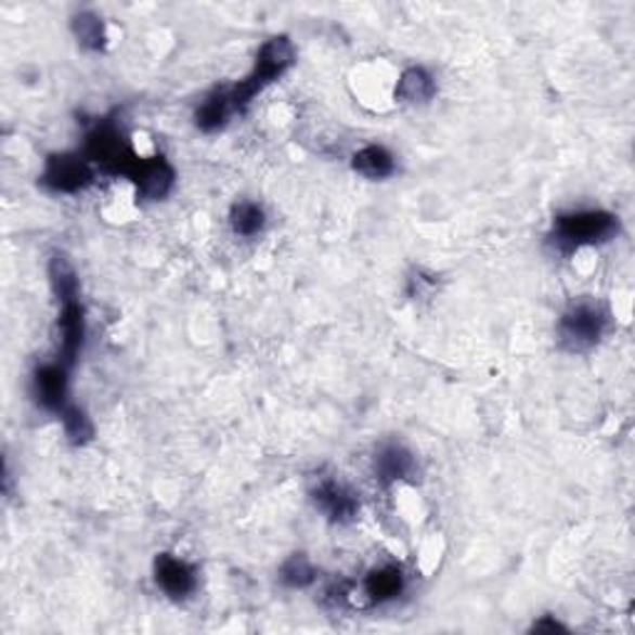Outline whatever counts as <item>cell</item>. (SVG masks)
Returning a JSON list of instances; mask_svg holds the SVG:
<instances>
[{"label":"cell","mask_w":635,"mask_h":635,"mask_svg":"<svg viewBox=\"0 0 635 635\" xmlns=\"http://www.w3.org/2000/svg\"><path fill=\"white\" fill-rule=\"evenodd\" d=\"M296 63V46L288 36L269 38L261 46L259 55H256L254 70L248 73L242 82L226 85V88H217L211 94H206V100L196 109V127L202 132L211 134L224 130L226 122L236 113L251 105L256 94L263 92L271 82L281 80L290 67Z\"/></svg>","instance_id":"obj_1"},{"label":"cell","mask_w":635,"mask_h":635,"mask_svg":"<svg viewBox=\"0 0 635 635\" xmlns=\"http://www.w3.org/2000/svg\"><path fill=\"white\" fill-rule=\"evenodd\" d=\"M618 234V217L604 209L561 213L554 221L552 242L559 251H579L583 246L606 244Z\"/></svg>","instance_id":"obj_2"},{"label":"cell","mask_w":635,"mask_h":635,"mask_svg":"<svg viewBox=\"0 0 635 635\" xmlns=\"http://www.w3.org/2000/svg\"><path fill=\"white\" fill-rule=\"evenodd\" d=\"M608 331V313L606 308L596 303V300L581 298L566 308L556 325L559 333L561 348L571 350V353H586L594 346H598L600 338Z\"/></svg>","instance_id":"obj_3"},{"label":"cell","mask_w":635,"mask_h":635,"mask_svg":"<svg viewBox=\"0 0 635 635\" xmlns=\"http://www.w3.org/2000/svg\"><path fill=\"white\" fill-rule=\"evenodd\" d=\"M85 159L92 165H100L109 174H125V169L134 159V150L130 140H127L122 127L115 119H100L85 137Z\"/></svg>","instance_id":"obj_4"},{"label":"cell","mask_w":635,"mask_h":635,"mask_svg":"<svg viewBox=\"0 0 635 635\" xmlns=\"http://www.w3.org/2000/svg\"><path fill=\"white\" fill-rule=\"evenodd\" d=\"M94 182L92 161L85 154H50L46 169L40 174V184L55 194H77Z\"/></svg>","instance_id":"obj_5"},{"label":"cell","mask_w":635,"mask_h":635,"mask_svg":"<svg viewBox=\"0 0 635 635\" xmlns=\"http://www.w3.org/2000/svg\"><path fill=\"white\" fill-rule=\"evenodd\" d=\"M122 177L130 179L137 186V196H142L144 202L167 199L177 184V171L161 154H154V157L134 154V159L127 165Z\"/></svg>","instance_id":"obj_6"},{"label":"cell","mask_w":635,"mask_h":635,"mask_svg":"<svg viewBox=\"0 0 635 635\" xmlns=\"http://www.w3.org/2000/svg\"><path fill=\"white\" fill-rule=\"evenodd\" d=\"M57 331H60V350L57 363H63L67 371L77 365V358L82 353L85 336H88V325H85V306L80 298L60 300V315H57Z\"/></svg>","instance_id":"obj_7"},{"label":"cell","mask_w":635,"mask_h":635,"mask_svg":"<svg viewBox=\"0 0 635 635\" xmlns=\"http://www.w3.org/2000/svg\"><path fill=\"white\" fill-rule=\"evenodd\" d=\"M33 394H36L38 405L60 417L63 412L73 405L70 402V371L63 363H48L40 365L36 375H33Z\"/></svg>","instance_id":"obj_8"},{"label":"cell","mask_w":635,"mask_h":635,"mask_svg":"<svg viewBox=\"0 0 635 635\" xmlns=\"http://www.w3.org/2000/svg\"><path fill=\"white\" fill-rule=\"evenodd\" d=\"M154 581L169 598L182 600L196 591V569L174 554H159L154 559Z\"/></svg>","instance_id":"obj_9"},{"label":"cell","mask_w":635,"mask_h":635,"mask_svg":"<svg viewBox=\"0 0 635 635\" xmlns=\"http://www.w3.org/2000/svg\"><path fill=\"white\" fill-rule=\"evenodd\" d=\"M313 502L333 523H350L360 511L358 496L338 479H321L313 489Z\"/></svg>","instance_id":"obj_10"},{"label":"cell","mask_w":635,"mask_h":635,"mask_svg":"<svg viewBox=\"0 0 635 635\" xmlns=\"http://www.w3.org/2000/svg\"><path fill=\"white\" fill-rule=\"evenodd\" d=\"M415 475H417V462L407 448H402V444L398 442H390L377 452L375 479L383 487L405 482V479H412Z\"/></svg>","instance_id":"obj_11"},{"label":"cell","mask_w":635,"mask_h":635,"mask_svg":"<svg viewBox=\"0 0 635 635\" xmlns=\"http://www.w3.org/2000/svg\"><path fill=\"white\" fill-rule=\"evenodd\" d=\"M437 94V80L425 70V67H407L400 75L398 88H394V98L405 105H425Z\"/></svg>","instance_id":"obj_12"},{"label":"cell","mask_w":635,"mask_h":635,"mask_svg":"<svg viewBox=\"0 0 635 635\" xmlns=\"http://www.w3.org/2000/svg\"><path fill=\"white\" fill-rule=\"evenodd\" d=\"M353 169L360 177L383 182V179H388L398 171V161H394L392 152L380 147V144H367V147L353 154Z\"/></svg>","instance_id":"obj_13"},{"label":"cell","mask_w":635,"mask_h":635,"mask_svg":"<svg viewBox=\"0 0 635 635\" xmlns=\"http://www.w3.org/2000/svg\"><path fill=\"white\" fill-rule=\"evenodd\" d=\"M405 588V576L398 566H383V569H375L365 576L363 591L371 604H388V600L398 598Z\"/></svg>","instance_id":"obj_14"},{"label":"cell","mask_w":635,"mask_h":635,"mask_svg":"<svg viewBox=\"0 0 635 635\" xmlns=\"http://www.w3.org/2000/svg\"><path fill=\"white\" fill-rule=\"evenodd\" d=\"M73 36L80 42V48L90 50V53H102L107 46V30L100 15L90 11L77 13L73 18Z\"/></svg>","instance_id":"obj_15"},{"label":"cell","mask_w":635,"mask_h":635,"mask_svg":"<svg viewBox=\"0 0 635 635\" xmlns=\"http://www.w3.org/2000/svg\"><path fill=\"white\" fill-rule=\"evenodd\" d=\"M229 221L231 231H234L236 236L254 238L259 236L265 226V211L256 202H238L231 206Z\"/></svg>","instance_id":"obj_16"},{"label":"cell","mask_w":635,"mask_h":635,"mask_svg":"<svg viewBox=\"0 0 635 635\" xmlns=\"http://www.w3.org/2000/svg\"><path fill=\"white\" fill-rule=\"evenodd\" d=\"M48 276H50V286H53L57 300L80 298V278H77L73 263L67 261L63 254H55L53 259H50Z\"/></svg>","instance_id":"obj_17"},{"label":"cell","mask_w":635,"mask_h":635,"mask_svg":"<svg viewBox=\"0 0 635 635\" xmlns=\"http://www.w3.org/2000/svg\"><path fill=\"white\" fill-rule=\"evenodd\" d=\"M278 579L286 588H308L318 579V571L306 554H294L283 561Z\"/></svg>","instance_id":"obj_18"},{"label":"cell","mask_w":635,"mask_h":635,"mask_svg":"<svg viewBox=\"0 0 635 635\" xmlns=\"http://www.w3.org/2000/svg\"><path fill=\"white\" fill-rule=\"evenodd\" d=\"M60 419H63L65 435L73 444H85L94 437V427L90 423V417L85 415V410H80L77 405L67 407L63 415H60Z\"/></svg>","instance_id":"obj_19"},{"label":"cell","mask_w":635,"mask_h":635,"mask_svg":"<svg viewBox=\"0 0 635 635\" xmlns=\"http://www.w3.org/2000/svg\"><path fill=\"white\" fill-rule=\"evenodd\" d=\"M534 631H566L559 621H552V618H544V621L534 623Z\"/></svg>","instance_id":"obj_20"}]
</instances>
